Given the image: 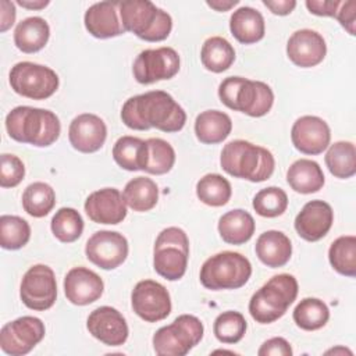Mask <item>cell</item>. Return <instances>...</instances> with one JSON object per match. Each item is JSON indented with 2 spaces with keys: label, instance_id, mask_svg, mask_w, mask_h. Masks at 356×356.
<instances>
[{
  "label": "cell",
  "instance_id": "obj_25",
  "mask_svg": "<svg viewBox=\"0 0 356 356\" xmlns=\"http://www.w3.org/2000/svg\"><path fill=\"white\" fill-rule=\"evenodd\" d=\"M229 31L239 43H256L264 38V18L260 11L252 7H239L229 18Z\"/></svg>",
  "mask_w": 356,
  "mask_h": 356
},
{
  "label": "cell",
  "instance_id": "obj_35",
  "mask_svg": "<svg viewBox=\"0 0 356 356\" xmlns=\"http://www.w3.org/2000/svg\"><path fill=\"white\" fill-rule=\"evenodd\" d=\"M330 318L328 306L317 298L302 299L293 310V321L305 331L323 328Z\"/></svg>",
  "mask_w": 356,
  "mask_h": 356
},
{
  "label": "cell",
  "instance_id": "obj_38",
  "mask_svg": "<svg viewBox=\"0 0 356 356\" xmlns=\"http://www.w3.org/2000/svg\"><path fill=\"white\" fill-rule=\"evenodd\" d=\"M175 163L174 147L161 138L146 140V163L143 171L154 175H163L171 171Z\"/></svg>",
  "mask_w": 356,
  "mask_h": 356
},
{
  "label": "cell",
  "instance_id": "obj_28",
  "mask_svg": "<svg viewBox=\"0 0 356 356\" xmlns=\"http://www.w3.org/2000/svg\"><path fill=\"white\" fill-rule=\"evenodd\" d=\"M232 129L228 114L220 110H206L195 120L196 138L204 145H216L225 140Z\"/></svg>",
  "mask_w": 356,
  "mask_h": 356
},
{
  "label": "cell",
  "instance_id": "obj_45",
  "mask_svg": "<svg viewBox=\"0 0 356 356\" xmlns=\"http://www.w3.org/2000/svg\"><path fill=\"white\" fill-rule=\"evenodd\" d=\"M335 18L341 24V26L345 28L348 31V33L353 36L355 35V21H356V1H353V0L341 1Z\"/></svg>",
  "mask_w": 356,
  "mask_h": 356
},
{
  "label": "cell",
  "instance_id": "obj_21",
  "mask_svg": "<svg viewBox=\"0 0 356 356\" xmlns=\"http://www.w3.org/2000/svg\"><path fill=\"white\" fill-rule=\"evenodd\" d=\"M286 54L295 65L300 68H310L324 60L327 54V44L318 32L313 29H299L288 39Z\"/></svg>",
  "mask_w": 356,
  "mask_h": 356
},
{
  "label": "cell",
  "instance_id": "obj_19",
  "mask_svg": "<svg viewBox=\"0 0 356 356\" xmlns=\"http://www.w3.org/2000/svg\"><path fill=\"white\" fill-rule=\"evenodd\" d=\"M334 222V211L324 200L307 202L295 218V229L298 235L309 242H316L324 238Z\"/></svg>",
  "mask_w": 356,
  "mask_h": 356
},
{
  "label": "cell",
  "instance_id": "obj_39",
  "mask_svg": "<svg viewBox=\"0 0 356 356\" xmlns=\"http://www.w3.org/2000/svg\"><path fill=\"white\" fill-rule=\"evenodd\" d=\"M53 235L64 243L75 242L83 231V220L81 214L72 207H61L51 218Z\"/></svg>",
  "mask_w": 356,
  "mask_h": 356
},
{
  "label": "cell",
  "instance_id": "obj_14",
  "mask_svg": "<svg viewBox=\"0 0 356 356\" xmlns=\"http://www.w3.org/2000/svg\"><path fill=\"white\" fill-rule=\"evenodd\" d=\"M131 305L135 314L147 323L164 320L171 313L168 291L153 280H142L135 285L131 293Z\"/></svg>",
  "mask_w": 356,
  "mask_h": 356
},
{
  "label": "cell",
  "instance_id": "obj_41",
  "mask_svg": "<svg viewBox=\"0 0 356 356\" xmlns=\"http://www.w3.org/2000/svg\"><path fill=\"white\" fill-rule=\"evenodd\" d=\"M246 328L248 324L243 314L235 310L222 312L216 317L213 324V332L222 343L239 342L243 338Z\"/></svg>",
  "mask_w": 356,
  "mask_h": 356
},
{
  "label": "cell",
  "instance_id": "obj_5",
  "mask_svg": "<svg viewBox=\"0 0 356 356\" xmlns=\"http://www.w3.org/2000/svg\"><path fill=\"white\" fill-rule=\"evenodd\" d=\"M298 281L291 274H278L257 289L249 300V313L256 323L270 324L281 318L298 296Z\"/></svg>",
  "mask_w": 356,
  "mask_h": 356
},
{
  "label": "cell",
  "instance_id": "obj_46",
  "mask_svg": "<svg viewBox=\"0 0 356 356\" xmlns=\"http://www.w3.org/2000/svg\"><path fill=\"white\" fill-rule=\"evenodd\" d=\"M307 10L318 17H334L339 8V0H307L306 3Z\"/></svg>",
  "mask_w": 356,
  "mask_h": 356
},
{
  "label": "cell",
  "instance_id": "obj_2",
  "mask_svg": "<svg viewBox=\"0 0 356 356\" xmlns=\"http://www.w3.org/2000/svg\"><path fill=\"white\" fill-rule=\"evenodd\" d=\"M6 129L17 142L46 147L58 139L61 125L58 117L50 110L18 106L7 114Z\"/></svg>",
  "mask_w": 356,
  "mask_h": 356
},
{
  "label": "cell",
  "instance_id": "obj_11",
  "mask_svg": "<svg viewBox=\"0 0 356 356\" xmlns=\"http://www.w3.org/2000/svg\"><path fill=\"white\" fill-rule=\"evenodd\" d=\"M22 303L32 310L44 312L57 299V282L54 271L46 264H35L24 274L19 285Z\"/></svg>",
  "mask_w": 356,
  "mask_h": 356
},
{
  "label": "cell",
  "instance_id": "obj_37",
  "mask_svg": "<svg viewBox=\"0 0 356 356\" xmlns=\"http://www.w3.org/2000/svg\"><path fill=\"white\" fill-rule=\"evenodd\" d=\"M199 200L211 207H220L229 202L232 189L227 178L220 174H206L196 184Z\"/></svg>",
  "mask_w": 356,
  "mask_h": 356
},
{
  "label": "cell",
  "instance_id": "obj_10",
  "mask_svg": "<svg viewBox=\"0 0 356 356\" xmlns=\"http://www.w3.org/2000/svg\"><path fill=\"white\" fill-rule=\"evenodd\" d=\"M11 89L28 99L44 100L56 93L60 85L58 75L51 68L31 63H17L10 71Z\"/></svg>",
  "mask_w": 356,
  "mask_h": 356
},
{
  "label": "cell",
  "instance_id": "obj_43",
  "mask_svg": "<svg viewBox=\"0 0 356 356\" xmlns=\"http://www.w3.org/2000/svg\"><path fill=\"white\" fill-rule=\"evenodd\" d=\"M25 175V165L15 154L3 153L0 167V185L1 188L17 186Z\"/></svg>",
  "mask_w": 356,
  "mask_h": 356
},
{
  "label": "cell",
  "instance_id": "obj_29",
  "mask_svg": "<svg viewBox=\"0 0 356 356\" xmlns=\"http://www.w3.org/2000/svg\"><path fill=\"white\" fill-rule=\"evenodd\" d=\"M49 36L50 28L43 18L28 17L15 26L14 43L24 53H36L46 46Z\"/></svg>",
  "mask_w": 356,
  "mask_h": 356
},
{
  "label": "cell",
  "instance_id": "obj_23",
  "mask_svg": "<svg viewBox=\"0 0 356 356\" xmlns=\"http://www.w3.org/2000/svg\"><path fill=\"white\" fill-rule=\"evenodd\" d=\"M118 15V1H100L86 10L83 24L86 31L97 39L115 38L125 32Z\"/></svg>",
  "mask_w": 356,
  "mask_h": 356
},
{
  "label": "cell",
  "instance_id": "obj_51",
  "mask_svg": "<svg viewBox=\"0 0 356 356\" xmlns=\"http://www.w3.org/2000/svg\"><path fill=\"white\" fill-rule=\"evenodd\" d=\"M338 352H341V353H349V355H352V352L350 350H348V349H345V348H335V349H331V350H327L325 353L328 355V353H338Z\"/></svg>",
  "mask_w": 356,
  "mask_h": 356
},
{
  "label": "cell",
  "instance_id": "obj_7",
  "mask_svg": "<svg viewBox=\"0 0 356 356\" xmlns=\"http://www.w3.org/2000/svg\"><path fill=\"white\" fill-rule=\"evenodd\" d=\"M252 275L250 261L238 252H220L209 257L200 268V282L211 291L238 289Z\"/></svg>",
  "mask_w": 356,
  "mask_h": 356
},
{
  "label": "cell",
  "instance_id": "obj_8",
  "mask_svg": "<svg viewBox=\"0 0 356 356\" xmlns=\"http://www.w3.org/2000/svg\"><path fill=\"white\" fill-rule=\"evenodd\" d=\"M188 259L189 239L185 231L178 227L164 228L153 248L154 271L168 281H178L186 271Z\"/></svg>",
  "mask_w": 356,
  "mask_h": 356
},
{
  "label": "cell",
  "instance_id": "obj_34",
  "mask_svg": "<svg viewBox=\"0 0 356 356\" xmlns=\"http://www.w3.org/2000/svg\"><path fill=\"white\" fill-rule=\"evenodd\" d=\"M328 260L332 268L346 277L356 275V236L343 235L337 238L328 249Z\"/></svg>",
  "mask_w": 356,
  "mask_h": 356
},
{
  "label": "cell",
  "instance_id": "obj_13",
  "mask_svg": "<svg viewBox=\"0 0 356 356\" xmlns=\"http://www.w3.org/2000/svg\"><path fill=\"white\" fill-rule=\"evenodd\" d=\"M46 334L44 324L33 316H22L3 325L0 330V348L11 356L29 353Z\"/></svg>",
  "mask_w": 356,
  "mask_h": 356
},
{
  "label": "cell",
  "instance_id": "obj_24",
  "mask_svg": "<svg viewBox=\"0 0 356 356\" xmlns=\"http://www.w3.org/2000/svg\"><path fill=\"white\" fill-rule=\"evenodd\" d=\"M256 256L267 267L277 268L285 266L292 254L291 239L281 231L270 229L263 232L254 245Z\"/></svg>",
  "mask_w": 356,
  "mask_h": 356
},
{
  "label": "cell",
  "instance_id": "obj_18",
  "mask_svg": "<svg viewBox=\"0 0 356 356\" xmlns=\"http://www.w3.org/2000/svg\"><path fill=\"white\" fill-rule=\"evenodd\" d=\"M85 213L96 224H120L127 217V203L115 188L92 192L85 200Z\"/></svg>",
  "mask_w": 356,
  "mask_h": 356
},
{
  "label": "cell",
  "instance_id": "obj_26",
  "mask_svg": "<svg viewBox=\"0 0 356 356\" xmlns=\"http://www.w3.org/2000/svg\"><path fill=\"white\" fill-rule=\"evenodd\" d=\"M286 182L298 193L318 192L324 182V172L318 163L309 159H299L291 164L286 171Z\"/></svg>",
  "mask_w": 356,
  "mask_h": 356
},
{
  "label": "cell",
  "instance_id": "obj_32",
  "mask_svg": "<svg viewBox=\"0 0 356 356\" xmlns=\"http://www.w3.org/2000/svg\"><path fill=\"white\" fill-rule=\"evenodd\" d=\"M114 161L127 171H139L146 163V140L135 136H121L113 146Z\"/></svg>",
  "mask_w": 356,
  "mask_h": 356
},
{
  "label": "cell",
  "instance_id": "obj_47",
  "mask_svg": "<svg viewBox=\"0 0 356 356\" xmlns=\"http://www.w3.org/2000/svg\"><path fill=\"white\" fill-rule=\"evenodd\" d=\"M15 22V6L13 1H0V32H6Z\"/></svg>",
  "mask_w": 356,
  "mask_h": 356
},
{
  "label": "cell",
  "instance_id": "obj_16",
  "mask_svg": "<svg viewBox=\"0 0 356 356\" xmlns=\"http://www.w3.org/2000/svg\"><path fill=\"white\" fill-rule=\"evenodd\" d=\"M86 328L93 338L108 346L124 345L129 334L124 316L111 306L95 309L86 320Z\"/></svg>",
  "mask_w": 356,
  "mask_h": 356
},
{
  "label": "cell",
  "instance_id": "obj_1",
  "mask_svg": "<svg viewBox=\"0 0 356 356\" xmlns=\"http://www.w3.org/2000/svg\"><path fill=\"white\" fill-rule=\"evenodd\" d=\"M122 122L136 131L150 128L163 132H178L186 122V113L164 90H150L129 97L121 108Z\"/></svg>",
  "mask_w": 356,
  "mask_h": 356
},
{
  "label": "cell",
  "instance_id": "obj_50",
  "mask_svg": "<svg viewBox=\"0 0 356 356\" xmlns=\"http://www.w3.org/2000/svg\"><path fill=\"white\" fill-rule=\"evenodd\" d=\"M49 0H36V1H32V0H18L17 4H19L21 7H25V8H29V10H42L46 6H49Z\"/></svg>",
  "mask_w": 356,
  "mask_h": 356
},
{
  "label": "cell",
  "instance_id": "obj_31",
  "mask_svg": "<svg viewBox=\"0 0 356 356\" xmlns=\"http://www.w3.org/2000/svg\"><path fill=\"white\" fill-rule=\"evenodd\" d=\"M200 60L206 70L220 74L227 71L235 61V50L225 38L211 36L202 46Z\"/></svg>",
  "mask_w": 356,
  "mask_h": 356
},
{
  "label": "cell",
  "instance_id": "obj_6",
  "mask_svg": "<svg viewBox=\"0 0 356 356\" xmlns=\"http://www.w3.org/2000/svg\"><path fill=\"white\" fill-rule=\"evenodd\" d=\"M218 97L228 108L250 117L266 115L274 103L271 88L261 81L228 76L218 86Z\"/></svg>",
  "mask_w": 356,
  "mask_h": 356
},
{
  "label": "cell",
  "instance_id": "obj_15",
  "mask_svg": "<svg viewBox=\"0 0 356 356\" xmlns=\"http://www.w3.org/2000/svg\"><path fill=\"white\" fill-rule=\"evenodd\" d=\"M85 254L95 266L103 270H114L128 256V241L117 231H97L88 239Z\"/></svg>",
  "mask_w": 356,
  "mask_h": 356
},
{
  "label": "cell",
  "instance_id": "obj_42",
  "mask_svg": "<svg viewBox=\"0 0 356 356\" xmlns=\"http://www.w3.org/2000/svg\"><path fill=\"white\" fill-rule=\"evenodd\" d=\"M286 207L288 196L285 191L278 186L264 188L259 191L253 197V209L261 217H278L285 213Z\"/></svg>",
  "mask_w": 356,
  "mask_h": 356
},
{
  "label": "cell",
  "instance_id": "obj_20",
  "mask_svg": "<svg viewBox=\"0 0 356 356\" xmlns=\"http://www.w3.org/2000/svg\"><path fill=\"white\" fill-rule=\"evenodd\" d=\"M107 127L104 121L92 113L76 115L68 128L71 146L81 153L97 152L106 142Z\"/></svg>",
  "mask_w": 356,
  "mask_h": 356
},
{
  "label": "cell",
  "instance_id": "obj_48",
  "mask_svg": "<svg viewBox=\"0 0 356 356\" xmlns=\"http://www.w3.org/2000/svg\"><path fill=\"white\" fill-rule=\"evenodd\" d=\"M263 4L275 15H288L296 7L295 0H263Z\"/></svg>",
  "mask_w": 356,
  "mask_h": 356
},
{
  "label": "cell",
  "instance_id": "obj_27",
  "mask_svg": "<svg viewBox=\"0 0 356 356\" xmlns=\"http://www.w3.org/2000/svg\"><path fill=\"white\" fill-rule=\"evenodd\" d=\"M253 217L242 209H234L222 214L218 220V232L225 243L242 245L254 234Z\"/></svg>",
  "mask_w": 356,
  "mask_h": 356
},
{
  "label": "cell",
  "instance_id": "obj_17",
  "mask_svg": "<svg viewBox=\"0 0 356 356\" xmlns=\"http://www.w3.org/2000/svg\"><path fill=\"white\" fill-rule=\"evenodd\" d=\"M291 139L296 150L303 154L316 156L328 147L331 131L323 118L316 115H303L293 122Z\"/></svg>",
  "mask_w": 356,
  "mask_h": 356
},
{
  "label": "cell",
  "instance_id": "obj_33",
  "mask_svg": "<svg viewBox=\"0 0 356 356\" xmlns=\"http://www.w3.org/2000/svg\"><path fill=\"white\" fill-rule=\"evenodd\" d=\"M324 160L328 171L335 178L346 179L356 174V147L349 140H339L331 145Z\"/></svg>",
  "mask_w": 356,
  "mask_h": 356
},
{
  "label": "cell",
  "instance_id": "obj_30",
  "mask_svg": "<svg viewBox=\"0 0 356 356\" xmlns=\"http://www.w3.org/2000/svg\"><path fill=\"white\" fill-rule=\"evenodd\" d=\"M122 197L128 207L134 211H149L159 200V188L156 182L147 177H136L127 182Z\"/></svg>",
  "mask_w": 356,
  "mask_h": 356
},
{
  "label": "cell",
  "instance_id": "obj_9",
  "mask_svg": "<svg viewBox=\"0 0 356 356\" xmlns=\"http://www.w3.org/2000/svg\"><path fill=\"white\" fill-rule=\"evenodd\" d=\"M203 324L192 314H181L153 335V349L159 356H185L203 338Z\"/></svg>",
  "mask_w": 356,
  "mask_h": 356
},
{
  "label": "cell",
  "instance_id": "obj_44",
  "mask_svg": "<svg viewBox=\"0 0 356 356\" xmlns=\"http://www.w3.org/2000/svg\"><path fill=\"white\" fill-rule=\"evenodd\" d=\"M292 348L285 338L274 337L263 342L257 350L259 356H292Z\"/></svg>",
  "mask_w": 356,
  "mask_h": 356
},
{
  "label": "cell",
  "instance_id": "obj_4",
  "mask_svg": "<svg viewBox=\"0 0 356 356\" xmlns=\"http://www.w3.org/2000/svg\"><path fill=\"white\" fill-rule=\"evenodd\" d=\"M118 13L125 32L146 42H161L172 29L171 15L149 0L118 1Z\"/></svg>",
  "mask_w": 356,
  "mask_h": 356
},
{
  "label": "cell",
  "instance_id": "obj_40",
  "mask_svg": "<svg viewBox=\"0 0 356 356\" xmlns=\"http://www.w3.org/2000/svg\"><path fill=\"white\" fill-rule=\"evenodd\" d=\"M31 238L28 221L18 216L4 214L0 217V245L7 250L24 248Z\"/></svg>",
  "mask_w": 356,
  "mask_h": 356
},
{
  "label": "cell",
  "instance_id": "obj_36",
  "mask_svg": "<svg viewBox=\"0 0 356 356\" xmlns=\"http://www.w3.org/2000/svg\"><path fill=\"white\" fill-rule=\"evenodd\" d=\"M56 204L54 189L46 182H33L22 193L24 210L36 218L47 216Z\"/></svg>",
  "mask_w": 356,
  "mask_h": 356
},
{
  "label": "cell",
  "instance_id": "obj_12",
  "mask_svg": "<svg viewBox=\"0 0 356 356\" xmlns=\"http://www.w3.org/2000/svg\"><path fill=\"white\" fill-rule=\"evenodd\" d=\"M179 71V56L172 47L146 49L134 61L132 72L136 82L150 85L171 79Z\"/></svg>",
  "mask_w": 356,
  "mask_h": 356
},
{
  "label": "cell",
  "instance_id": "obj_3",
  "mask_svg": "<svg viewBox=\"0 0 356 356\" xmlns=\"http://www.w3.org/2000/svg\"><path fill=\"white\" fill-rule=\"evenodd\" d=\"M220 164L231 177L250 182H263L273 175L275 160L266 147L243 139H235L222 147Z\"/></svg>",
  "mask_w": 356,
  "mask_h": 356
},
{
  "label": "cell",
  "instance_id": "obj_49",
  "mask_svg": "<svg viewBox=\"0 0 356 356\" xmlns=\"http://www.w3.org/2000/svg\"><path fill=\"white\" fill-rule=\"evenodd\" d=\"M209 7L214 8L216 11H228L231 10L234 6H236L239 1L238 0H207L206 1Z\"/></svg>",
  "mask_w": 356,
  "mask_h": 356
},
{
  "label": "cell",
  "instance_id": "obj_22",
  "mask_svg": "<svg viewBox=\"0 0 356 356\" xmlns=\"http://www.w3.org/2000/svg\"><path fill=\"white\" fill-rule=\"evenodd\" d=\"M103 280L86 267L71 268L64 278V293L76 306H86L103 295Z\"/></svg>",
  "mask_w": 356,
  "mask_h": 356
}]
</instances>
